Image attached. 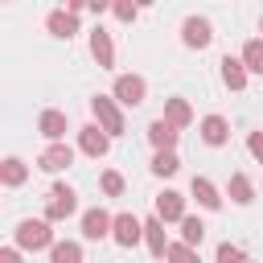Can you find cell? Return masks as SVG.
I'll list each match as a JSON object with an SVG mask.
<instances>
[{"mask_svg":"<svg viewBox=\"0 0 263 263\" xmlns=\"http://www.w3.org/2000/svg\"><path fill=\"white\" fill-rule=\"evenodd\" d=\"M74 210H78V193L70 185H53L49 201H45V222H66Z\"/></svg>","mask_w":263,"mask_h":263,"instance_id":"1","label":"cell"},{"mask_svg":"<svg viewBox=\"0 0 263 263\" xmlns=\"http://www.w3.org/2000/svg\"><path fill=\"white\" fill-rule=\"evenodd\" d=\"M16 247L21 251H45V247H53V230H49V222H21L16 226Z\"/></svg>","mask_w":263,"mask_h":263,"instance_id":"2","label":"cell"},{"mask_svg":"<svg viewBox=\"0 0 263 263\" xmlns=\"http://www.w3.org/2000/svg\"><path fill=\"white\" fill-rule=\"evenodd\" d=\"M90 111H95V119H99V127H103L107 136H119V132H123V115H119L115 99H107V95H95V99H90Z\"/></svg>","mask_w":263,"mask_h":263,"instance_id":"3","label":"cell"},{"mask_svg":"<svg viewBox=\"0 0 263 263\" xmlns=\"http://www.w3.org/2000/svg\"><path fill=\"white\" fill-rule=\"evenodd\" d=\"M78 148L86 152V156H107V148H111V136L99 127V123H86V127H78Z\"/></svg>","mask_w":263,"mask_h":263,"instance_id":"4","label":"cell"},{"mask_svg":"<svg viewBox=\"0 0 263 263\" xmlns=\"http://www.w3.org/2000/svg\"><path fill=\"white\" fill-rule=\"evenodd\" d=\"M111 238H115L119 247H136V242L144 238V222H140L136 214H115V226H111Z\"/></svg>","mask_w":263,"mask_h":263,"instance_id":"5","label":"cell"},{"mask_svg":"<svg viewBox=\"0 0 263 263\" xmlns=\"http://www.w3.org/2000/svg\"><path fill=\"white\" fill-rule=\"evenodd\" d=\"M181 41H185L189 49H205V45L214 41V29H210V21H205V16H189V21L181 25Z\"/></svg>","mask_w":263,"mask_h":263,"instance_id":"6","label":"cell"},{"mask_svg":"<svg viewBox=\"0 0 263 263\" xmlns=\"http://www.w3.org/2000/svg\"><path fill=\"white\" fill-rule=\"evenodd\" d=\"M144 90H148V86H144L140 74H119V78H115V99H119L123 107H140V103H144Z\"/></svg>","mask_w":263,"mask_h":263,"instance_id":"7","label":"cell"},{"mask_svg":"<svg viewBox=\"0 0 263 263\" xmlns=\"http://www.w3.org/2000/svg\"><path fill=\"white\" fill-rule=\"evenodd\" d=\"M111 226H115V218H111L107 210H99V205L82 214V238H90V242L107 238V234H111Z\"/></svg>","mask_w":263,"mask_h":263,"instance_id":"8","label":"cell"},{"mask_svg":"<svg viewBox=\"0 0 263 263\" xmlns=\"http://www.w3.org/2000/svg\"><path fill=\"white\" fill-rule=\"evenodd\" d=\"M74 164V148L70 144H49L41 156H37V168H45V173H62V168H70Z\"/></svg>","mask_w":263,"mask_h":263,"instance_id":"9","label":"cell"},{"mask_svg":"<svg viewBox=\"0 0 263 263\" xmlns=\"http://www.w3.org/2000/svg\"><path fill=\"white\" fill-rule=\"evenodd\" d=\"M156 218H160V222H185V197L173 193V189H164V193L156 197Z\"/></svg>","mask_w":263,"mask_h":263,"instance_id":"10","label":"cell"},{"mask_svg":"<svg viewBox=\"0 0 263 263\" xmlns=\"http://www.w3.org/2000/svg\"><path fill=\"white\" fill-rule=\"evenodd\" d=\"M177 136H181V132H177L173 123H164V119H152V123H148V140H152L156 152H173V148H177Z\"/></svg>","mask_w":263,"mask_h":263,"instance_id":"11","label":"cell"},{"mask_svg":"<svg viewBox=\"0 0 263 263\" xmlns=\"http://www.w3.org/2000/svg\"><path fill=\"white\" fill-rule=\"evenodd\" d=\"M90 53H95V62H99L103 70L115 66V45H111V33H107V29H95V33H90Z\"/></svg>","mask_w":263,"mask_h":263,"instance_id":"12","label":"cell"},{"mask_svg":"<svg viewBox=\"0 0 263 263\" xmlns=\"http://www.w3.org/2000/svg\"><path fill=\"white\" fill-rule=\"evenodd\" d=\"M144 238H148V251H152L156 259H164L168 247H173V242L164 238V222H160V218H148V222H144Z\"/></svg>","mask_w":263,"mask_h":263,"instance_id":"13","label":"cell"},{"mask_svg":"<svg viewBox=\"0 0 263 263\" xmlns=\"http://www.w3.org/2000/svg\"><path fill=\"white\" fill-rule=\"evenodd\" d=\"M37 127H41V136H45L49 144H62V136H66V115H62V111H41Z\"/></svg>","mask_w":263,"mask_h":263,"instance_id":"14","label":"cell"},{"mask_svg":"<svg viewBox=\"0 0 263 263\" xmlns=\"http://www.w3.org/2000/svg\"><path fill=\"white\" fill-rule=\"evenodd\" d=\"M201 140L214 144V148L226 144V140H230V123H226L222 115H205V119H201Z\"/></svg>","mask_w":263,"mask_h":263,"instance_id":"15","label":"cell"},{"mask_svg":"<svg viewBox=\"0 0 263 263\" xmlns=\"http://www.w3.org/2000/svg\"><path fill=\"white\" fill-rule=\"evenodd\" d=\"M222 82L230 86V90H242L247 86V66H242V58H222Z\"/></svg>","mask_w":263,"mask_h":263,"instance_id":"16","label":"cell"},{"mask_svg":"<svg viewBox=\"0 0 263 263\" xmlns=\"http://www.w3.org/2000/svg\"><path fill=\"white\" fill-rule=\"evenodd\" d=\"M193 197H197V205H205V210H222V193L214 189L210 177H193Z\"/></svg>","mask_w":263,"mask_h":263,"instance_id":"17","label":"cell"},{"mask_svg":"<svg viewBox=\"0 0 263 263\" xmlns=\"http://www.w3.org/2000/svg\"><path fill=\"white\" fill-rule=\"evenodd\" d=\"M45 25H49V33H53V37H66V41L78 33V16H74V12H62V8H58V12H49V21H45Z\"/></svg>","mask_w":263,"mask_h":263,"instance_id":"18","label":"cell"},{"mask_svg":"<svg viewBox=\"0 0 263 263\" xmlns=\"http://www.w3.org/2000/svg\"><path fill=\"white\" fill-rule=\"evenodd\" d=\"M164 123H173L177 132H181V127H189V123H193L189 103H185V99H168V103H164Z\"/></svg>","mask_w":263,"mask_h":263,"instance_id":"19","label":"cell"},{"mask_svg":"<svg viewBox=\"0 0 263 263\" xmlns=\"http://www.w3.org/2000/svg\"><path fill=\"white\" fill-rule=\"evenodd\" d=\"M25 177H29V168H25V160H16V156H8V160L0 164V181H4L8 189H16V185H25Z\"/></svg>","mask_w":263,"mask_h":263,"instance_id":"20","label":"cell"},{"mask_svg":"<svg viewBox=\"0 0 263 263\" xmlns=\"http://www.w3.org/2000/svg\"><path fill=\"white\" fill-rule=\"evenodd\" d=\"M251 197H255L251 177H247V173H230V201H234V205H247Z\"/></svg>","mask_w":263,"mask_h":263,"instance_id":"21","label":"cell"},{"mask_svg":"<svg viewBox=\"0 0 263 263\" xmlns=\"http://www.w3.org/2000/svg\"><path fill=\"white\" fill-rule=\"evenodd\" d=\"M242 66H247L251 74H263V37H251V41L242 45Z\"/></svg>","mask_w":263,"mask_h":263,"instance_id":"22","label":"cell"},{"mask_svg":"<svg viewBox=\"0 0 263 263\" xmlns=\"http://www.w3.org/2000/svg\"><path fill=\"white\" fill-rule=\"evenodd\" d=\"M201 238H205V222L185 214V222H181V242H185V247H201Z\"/></svg>","mask_w":263,"mask_h":263,"instance_id":"23","label":"cell"},{"mask_svg":"<svg viewBox=\"0 0 263 263\" xmlns=\"http://www.w3.org/2000/svg\"><path fill=\"white\" fill-rule=\"evenodd\" d=\"M49 263H82V247L78 242H53L49 247Z\"/></svg>","mask_w":263,"mask_h":263,"instance_id":"24","label":"cell"},{"mask_svg":"<svg viewBox=\"0 0 263 263\" xmlns=\"http://www.w3.org/2000/svg\"><path fill=\"white\" fill-rule=\"evenodd\" d=\"M177 168H181L177 152H156V156H152V173H156V177H173Z\"/></svg>","mask_w":263,"mask_h":263,"instance_id":"25","label":"cell"},{"mask_svg":"<svg viewBox=\"0 0 263 263\" xmlns=\"http://www.w3.org/2000/svg\"><path fill=\"white\" fill-rule=\"evenodd\" d=\"M164 259H168V263H201V259H197V251H193V247H185V242H173Z\"/></svg>","mask_w":263,"mask_h":263,"instance_id":"26","label":"cell"},{"mask_svg":"<svg viewBox=\"0 0 263 263\" xmlns=\"http://www.w3.org/2000/svg\"><path fill=\"white\" fill-rule=\"evenodd\" d=\"M99 185H103V193H107V197H119V193H123V177H119L115 168H107Z\"/></svg>","mask_w":263,"mask_h":263,"instance_id":"27","label":"cell"},{"mask_svg":"<svg viewBox=\"0 0 263 263\" xmlns=\"http://www.w3.org/2000/svg\"><path fill=\"white\" fill-rule=\"evenodd\" d=\"M218 263H247V255H242V247L222 242V247H218Z\"/></svg>","mask_w":263,"mask_h":263,"instance_id":"28","label":"cell"},{"mask_svg":"<svg viewBox=\"0 0 263 263\" xmlns=\"http://www.w3.org/2000/svg\"><path fill=\"white\" fill-rule=\"evenodd\" d=\"M111 12H115L119 21H136V12H140V8H136V4H127V0H119V4H111Z\"/></svg>","mask_w":263,"mask_h":263,"instance_id":"29","label":"cell"},{"mask_svg":"<svg viewBox=\"0 0 263 263\" xmlns=\"http://www.w3.org/2000/svg\"><path fill=\"white\" fill-rule=\"evenodd\" d=\"M247 148H251V156L263 164V132H251V136H247Z\"/></svg>","mask_w":263,"mask_h":263,"instance_id":"30","label":"cell"},{"mask_svg":"<svg viewBox=\"0 0 263 263\" xmlns=\"http://www.w3.org/2000/svg\"><path fill=\"white\" fill-rule=\"evenodd\" d=\"M0 263H21V255H16L12 247H8V251H0Z\"/></svg>","mask_w":263,"mask_h":263,"instance_id":"31","label":"cell"},{"mask_svg":"<svg viewBox=\"0 0 263 263\" xmlns=\"http://www.w3.org/2000/svg\"><path fill=\"white\" fill-rule=\"evenodd\" d=\"M259 33H263V16H259Z\"/></svg>","mask_w":263,"mask_h":263,"instance_id":"32","label":"cell"},{"mask_svg":"<svg viewBox=\"0 0 263 263\" xmlns=\"http://www.w3.org/2000/svg\"><path fill=\"white\" fill-rule=\"evenodd\" d=\"M247 263H251V259H247Z\"/></svg>","mask_w":263,"mask_h":263,"instance_id":"33","label":"cell"}]
</instances>
